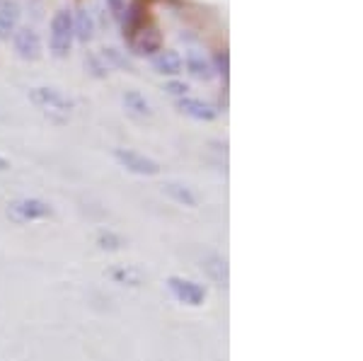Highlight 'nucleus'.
<instances>
[{
    "mask_svg": "<svg viewBox=\"0 0 363 361\" xmlns=\"http://www.w3.org/2000/svg\"><path fill=\"white\" fill-rule=\"evenodd\" d=\"M29 100H32V104L39 112H44L51 121H58V124L68 121L75 109V102L68 95H63L58 87H49V85L32 87L29 90Z\"/></svg>",
    "mask_w": 363,
    "mask_h": 361,
    "instance_id": "nucleus-1",
    "label": "nucleus"
},
{
    "mask_svg": "<svg viewBox=\"0 0 363 361\" xmlns=\"http://www.w3.org/2000/svg\"><path fill=\"white\" fill-rule=\"evenodd\" d=\"M5 216L15 226H27L39 223V221H49L54 216V209H51L49 201L39 199V196H17V199L8 204Z\"/></svg>",
    "mask_w": 363,
    "mask_h": 361,
    "instance_id": "nucleus-2",
    "label": "nucleus"
},
{
    "mask_svg": "<svg viewBox=\"0 0 363 361\" xmlns=\"http://www.w3.org/2000/svg\"><path fill=\"white\" fill-rule=\"evenodd\" d=\"M165 287L169 291V296H172L179 306H186V308H201L208 299V289L189 277L169 274L165 279Z\"/></svg>",
    "mask_w": 363,
    "mask_h": 361,
    "instance_id": "nucleus-3",
    "label": "nucleus"
},
{
    "mask_svg": "<svg viewBox=\"0 0 363 361\" xmlns=\"http://www.w3.org/2000/svg\"><path fill=\"white\" fill-rule=\"evenodd\" d=\"M75 42V27H73V15L68 10H58V13L51 17L49 25V49L51 54L63 58L70 54Z\"/></svg>",
    "mask_w": 363,
    "mask_h": 361,
    "instance_id": "nucleus-4",
    "label": "nucleus"
},
{
    "mask_svg": "<svg viewBox=\"0 0 363 361\" xmlns=\"http://www.w3.org/2000/svg\"><path fill=\"white\" fill-rule=\"evenodd\" d=\"M128 49L136 56H155L162 49V34L153 22H143L136 29L126 32Z\"/></svg>",
    "mask_w": 363,
    "mask_h": 361,
    "instance_id": "nucleus-5",
    "label": "nucleus"
},
{
    "mask_svg": "<svg viewBox=\"0 0 363 361\" xmlns=\"http://www.w3.org/2000/svg\"><path fill=\"white\" fill-rule=\"evenodd\" d=\"M114 160L126 172L138 174V177H155V174H160V162L133 148H114Z\"/></svg>",
    "mask_w": 363,
    "mask_h": 361,
    "instance_id": "nucleus-6",
    "label": "nucleus"
},
{
    "mask_svg": "<svg viewBox=\"0 0 363 361\" xmlns=\"http://www.w3.org/2000/svg\"><path fill=\"white\" fill-rule=\"evenodd\" d=\"M13 46H15V54L22 61H37V58H42V39H39V34L32 27H17L13 34Z\"/></svg>",
    "mask_w": 363,
    "mask_h": 361,
    "instance_id": "nucleus-7",
    "label": "nucleus"
},
{
    "mask_svg": "<svg viewBox=\"0 0 363 361\" xmlns=\"http://www.w3.org/2000/svg\"><path fill=\"white\" fill-rule=\"evenodd\" d=\"M107 277L112 279L119 287H128V289H138L145 284V274L143 270L136 265H114L107 270Z\"/></svg>",
    "mask_w": 363,
    "mask_h": 361,
    "instance_id": "nucleus-8",
    "label": "nucleus"
},
{
    "mask_svg": "<svg viewBox=\"0 0 363 361\" xmlns=\"http://www.w3.org/2000/svg\"><path fill=\"white\" fill-rule=\"evenodd\" d=\"M177 109L182 114H186L189 119L194 121H213L218 112H216L213 104L203 102V100H196V97H179L177 100Z\"/></svg>",
    "mask_w": 363,
    "mask_h": 361,
    "instance_id": "nucleus-9",
    "label": "nucleus"
},
{
    "mask_svg": "<svg viewBox=\"0 0 363 361\" xmlns=\"http://www.w3.org/2000/svg\"><path fill=\"white\" fill-rule=\"evenodd\" d=\"M201 270L216 287H228V260L218 252H211L208 257H203Z\"/></svg>",
    "mask_w": 363,
    "mask_h": 361,
    "instance_id": "nucleus-10",
    "label": "nucleus"
},
{
    "mask_svg": "<svg viewBox=\"0 0 363 361\" xmlns=\"http://www.w3.org/2000/svg\"><path fill=\"white\" fill-rule=\"evenodd\" d=\"M153 68H155V73H160V75H179L182 68H184V61H182L179 51L160 49L153 56Z\"/></svg>",
    "mask_w": 363,
    "mask_h": 361,
    "instance_id": "nucleus-11",
    "label": "nucleus"
},
{
    "mask_svg": "<svg viewBox=\"0 0 363 361\" xmlns=\"http://www.w3.org/2000/svg\"><path fill=\"white\" fill-rule=\"evenodd\" d=\"M20 27V5L3 0L0 3V39H10Z\"/></svg>",
    "mask_w": 363,
    "mask_h": 361,
    "instance_id": "nucleus-12",
    "label": "nucleus"
},
{
    "mask_svg": "<svg viewBox=\"0 0 363 361\" xmlns=\"http://www.w3.org/2000/svg\"><path fill=\"white\" fill-rule=\"evenodd\" d=\"M124 107L131 116H138V119H148L153 116V104H150L148 97L138 90H126L124 92Z\"/></svg>",
    "mask_w": 363,
    "mask_h": 361,
    "instance_id": "nucleus-13",
    "label": "nucleus"
},
{
    "mask_svg": "<svg viewBox=\"0 0 363 361\" xmlns=\"http://www.w3.org/2000/svg\"><path fill=\"white\" fill-rule=\"evenodd\" d=\"M162 194H165L167 199H172L174 204H179V206H186V209L199 206V199L194 191H191V187H186V184H182V182H165L162 184Z\"/></svg>",
    "mask_w": 363,
    "mask_h": 361,
    "instance_id": "nucleus-14",
    "label": "nucleus"
},
{
    "mask_svg": "<svg viewBox=\"0 0 363 361\" xmlns=\"http://www.w3.org/2000/svg\"><path fill=\"white\" fill-rule=\"evenodd\" d=\"M182 61H184V68L194 75L196 80H208L211 75H213V71H216L213 63H211L208 58L201 54V51H189V54L182 58Z\"/></svg>",
    "mask_w": 363,
    "mask_h": 361,
    "instance_id": "nucleus-15",
    "label": "nucleus"
},
{
    "mask_svg": "<svg viewBox=\"0 0 363 361\" xmlns=\"http://www.w3.org/2000/svg\"><path fill=\"white\" fill-rule=\"evenodd\" d=\"M95 245L102 250V252H116V250L124 248V238L112 228H99L95 233Z\"/></svg>",
    "mask_w": 363,
    "mask_h": 361,
    "instance_id": "nucleus-16",
    "label": "nucleus"
},
{
    "mask_svg": "<svg viewBox=\"0 0 363 361\" xmlns=\"http://www.w3.org/2000/svg\"><path fill=\"white\" fill-rule=\"evenodd\" d=\"M73 27H75V39H80V42H90L95 37V20H92V15L87 10H80L73 17Z\"/></svg>",
    "mask_w": 363,
    "mask_h": 361,
    "instance_id": "nucleus-17",
    "label": "nucleus"
},
{
    "mask_svg": "<svg viewBox=\"0 0 363 361\" xmlns=\"http://www.w3.org/2000/svg\"><path fill=\"white\" fill-rule=\"evenodd\" d=\"M85 68L90 71V75H95V78H107V73H109L107 58L95 56V54H90V56L85 58Z\"/></svg>",
    "mask_w": 363,
    "mask_h": 361,
    "instance_id": "nucleus-18",
    "label": "nucleus"
},
{
    "mask_svg": "<svg viewBox=\"0 0 363 361\" xmlns=\"http://www.w3.org/2000/svg\"><path fill=\"white\" fill-rule=\"evenodd\" d=\"M107 8H109V13L116 17V20H121L128 5H126V0H107Z\"/></svg>",
    "mask_w": 363,
    "mask_h": 361,
    "instance_id": "nucleus-19",
    "label": "nucleus"
},
{
    "mask_svg": "<svg viewBox=\"0 0 363 361\" xmlns=\"http://www.w3.org/2000/svg\"><path fill=\"white\" fill-rule=\"evenodd\" d=\"M165 90L169 92V95L184 97V95H186V90H189V87H186L184 83H165Z\"/></svg>",
    "mask_w": 363,
    "mask_h": 361,
    "instance_id": "nucleus-20",
    "label": "nucleus"
},
{
    "mask_svg": "<svg viewBox=\"0 0 363 361\" xmlns=\"http://www.w3.org/2000/svg\"><path fill=\"white\" fill-rule=\"evenodd\" d=\"M5 170H10V160L5 158V155H0V172H5Z\"/></svg>",
    "mask_w": 363,
    "mask_h": 361,
    "instance_id": "nucleus-21",
    "label": "nucleus"
},
{
    "mask_svg": "<svg viewBox=\"0 0 363 361\" xmlns=\"http://www.w3.org/2000/svg\"><path fill=\"white\" fill-rule=\"evenodd\" d=\"M0 3H3V0H0Z\"/></svg>",
    "mask_w": 363,
    "mask_h": 361,
    "instance_id": "nucleus-22",
    "label": "nucleus"
}]
</instances>
